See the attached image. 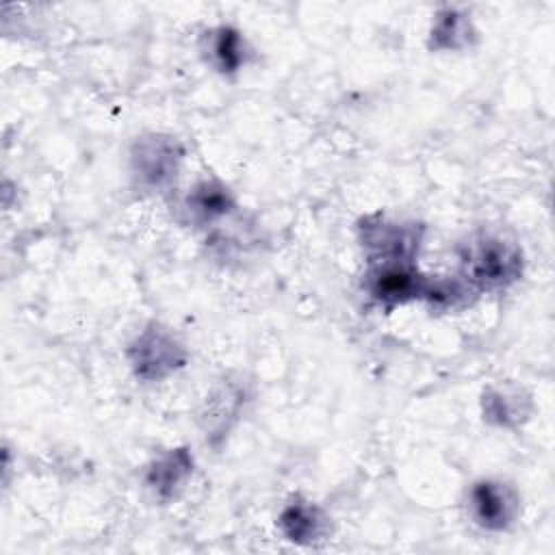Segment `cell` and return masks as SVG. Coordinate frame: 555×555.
<instances>
[{"mask_svg":"<svg viewBox=\"0 0 555 555\" xmlns=\"http://www.w3.org/2000/svg\"><path fill=\"white\" fill-rule=\"evenodd\" d=\"M462 280L473 293L505 291L522 275V249L496 234H479L460 251Z\"/></svg>","mask_w":555,"mask_h":555,"instance_id":"1","label":"cell"},{"mask_svg":"<svg viewBox=\"0 0 555 555\" xmlns=\"http://www.w3.org/2000/svg\"><path fill=\"white\" fill-rule=\"evenodd\" d=\"M182 158L184 147L173 137L156 132L137 137L130 150L132 180L143 191H165L176 180Z\"/></svg>","mask_w":555,"mask_h":555,"instance_id":"2","label":"cell"},{"mask_svg":"<svg viewBox=\"0 0 555 555\" xmlns=\"http://www.w3.org/2000/svg\"><path fill=\"white\" fill-rule=\"evenodd\" d=\"M369 262H414L423 225L392 221L382 215L366 217L358 225Z\"/></svg>","mask_w":555,"mask_h":555,"instance_id":"3","label":"cell"},{"mask_svg":"<svg viewBox=\"0 0 555 555\" xmlns=\"http://www.w3.org/2000/svg\"><path fill=\"white\" fill-rule=\"evenodd\" d=\"M128 360L137 377L160 382L186 364V349L171 332L152 323L130 343Z\"/></svg>","mask_w":555,"mask_h":555,"instance_id":"4","label":"cell"},{"mask_svg":"<svg viewBox=\"0 0 555 555\" xmlns=\"http://www.w3.org/2000/svg\"><path fill=\"white\" fill-rule=\"evenodd\" d=\"M427 284L429 278L423 275L414 262H371L364 275V291L386 310L412 299H423Z\"/></svg>","mask_w":555,"mask_h":555,"instance_id":"5","label":"cell"},{"mask_svg":"<svg viewBox=\"0 0 555 555\" xmlns=\"http://www.w3.org/2000/svg\"><path fill=\"white\" fill-rule=\"evenodd\" d=\"M468 514L483 531H507L520 512L514 486L499 479H477L468 488Z\"/></svg>","mask_w":555,"mask_h":555,"instance_id":"6","label":"cell"},{"mask_svg":"<svg viewBox=\"0 0 555 555\" xmlns=\"http://www.w3.org/2000/svg\"><path fill=\"white\" fill-rule=\"evenodd\" d=\"M278 525L286 540L304 546L317 544L330 531L327 514L317 503L304 499H293L286 503L278 516Z\"/></svg>","mask_w":555,"mask_h":555,"instance_id":"7","label":"cell"},{"mask_svg":"<svg viewBox=\"0 0 555 555\" xmlns=\"http://www.w3.org/2000/svg\"><path fill=\"white\" fill-rule=\"evenodd\" d=\"M236 208L232 191L219 180H199L193 184L182 202L186 219L195 225H210Z\"/></svg>","mask_w":555,"mask_h":555,"instance_id":"8","label":"cell"},{"mask_svg":"<svg viewBox=\"0 0 555 555\" xmlns=\"http://www.w3.org/2000/svg\"><path fill=\"white\" fill-rule=\"evenodd\" d=\"M206 61L223 76H232L241 72L249 59H251V48L247 39L243 37L241 30L232 26H217L206 33Z\"/></svg>","mask_w":555,"mask_h":555,"instance_id":"9","label":"cell"},{"mask_svg":"<svg viewBox=\"0 0 555 555\" xmlns=\"http://www.w3.org/2000/svg\"><path fill=\"white\" fill-rule=\"evenodd\" d=\"M193 473V457L186 449H171L147 466L145 483L156 499H176Z\"/></svg>","mask_w":555,"mask_h":555,"instance_id":"10","label":"cell"},{"mask_svg":"<svg viewBox=\"0 0 555 555\" xmlns=\"http://www.w3.org/2000/svg\"><path fill=\"white\" fill-rule=\"evenodd\" d=\"M475 37V28L466 13L455 7H447L436 13L431 30H429V48L431 50H462L470 46Z\"/></svg>","mask_w":555,"mask_h":555,"instance_id":"11","label":"cell"},{"mask_svg":"<svg viewBox=\"0 0 555 555\" xmlns=\"http://www.w3.org/2000/svg\"><path fill=\"white\" fill-rule=\"evenodd\" d=\"M483 418L499 427H516L529 414V401L520 392L490 388L483 392Z\"/></svg>","mask_w":555,"mask_h":555,"instance_id":"12","label":"cell"}]
</instances>
